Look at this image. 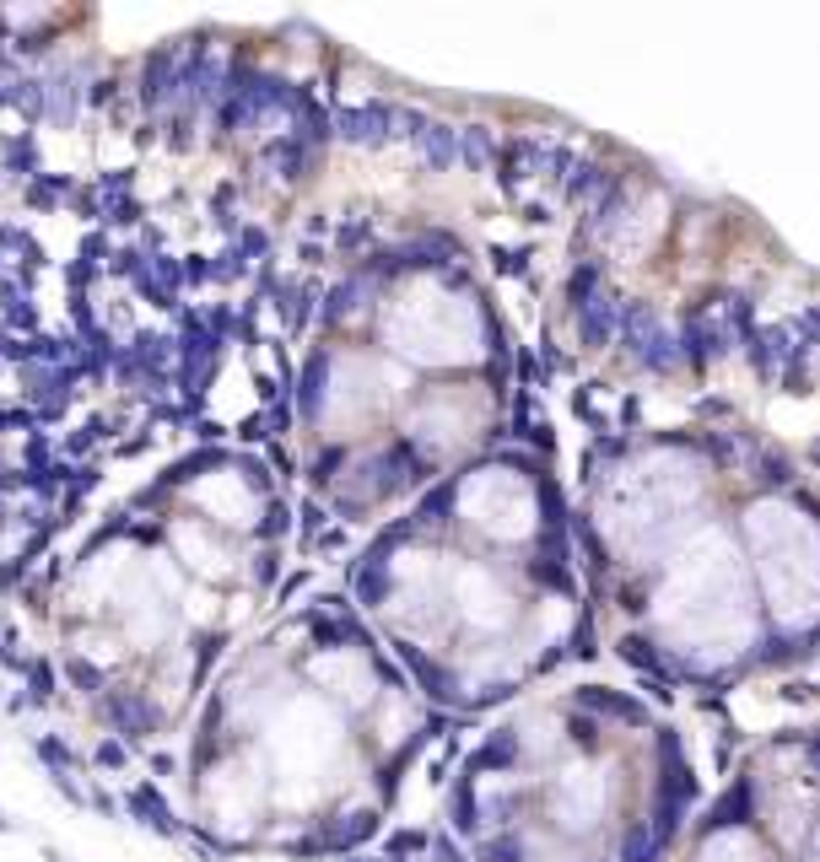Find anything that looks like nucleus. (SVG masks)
I'll return each mask as SVG.
<instances>
[{"label":"nucleus","mask_w":820,"mask_h":862,"mask_svg":"<svg viewBox=\"0 0 820 862\" xmlns=\"http://www.w3.org/2000/svg\"><path fill=\"white\" fill-rule=\"evenodd\" d=\"M756 814H761V787L750 782V776H740L712 809H707V820H702V836H734V831H750L756 825Z\"/></svg>","instance_id":"nucleus-1"},{"label":"nucleus","mask_w":820,"mask_h":862,"mask_svg":"<svg viewBox=\"0 0 820 862\" xmlns=\"http://www.w3.org/2000/svg\"><path fill=\"white\" fill-rule=\"evenodd\" d=\"M664 847H669V841L654 831V820H632L627 836H621V862H658Z\"/></svg>","instance_id":"nucleus-2"},{"label":"nucleus","mask_w":820,"mask_h":862,"mask_svg":"<svg viewBox=\"0 0 820 862\" xmlns=\"http://www.w3.org/2000/svg\"><path fill=\"white\" fill-rule=\"evenodd\" d=\"M481 858L487 862H529V847H523V836L502 831V836H492V841H481Z\"/></svg>","instance_id":"nucleus-3"},{"label":"nucleus","mask_w":820,"mask_h":862,"mask_svg":"<svg viewBox=\"0 0 820 862\" xmlns=\"http://www.w3.org/2000/svg\"><path fill=\"white\" fill-rule=\"evenodd\" d=\"M805 760H810V771L820 776V733H810V744H805Z\"/></svg>","instance_id":"nucleus-4"}]
</instances>
